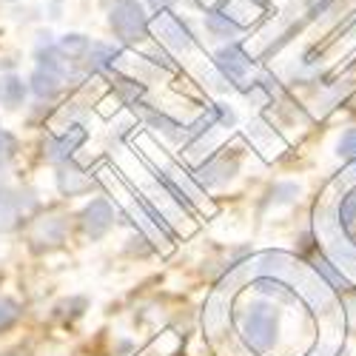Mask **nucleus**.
Segmentation results:
<instances>
[{
    "label": "nucleus",
    "instance_id": "obj_21",
    "mask_svg": "<svg viewBox=\"0 0 356 356\" xmlns=\"http://www.w3.org/2000/svg\"><path fill=\"white\" fill-rule=\"evenodd\" d=\"M12 148H15V140H12L3 129H0V168H3V165H6V160L12 157Z\"/></svg>",
    "mask_w": 356,
    "mask_h": 356
},
{
    "label": "nucleus",
    "instance_id": "obj_20",
    "mask_svg": "<svg viewBox=\"0 0 356 356\" xmlns=\"http://www.w3.org/2000/svg\"><path fill=\"white\" fill-rule=\"evenodd\" d=\"M339 154L348 160H356V129H348L339 140Z\"/></svg>",
    "mask_w": 356,
    "mask_h": 356
},
{
    "label": "nucleus",
    "instance_id": "obj_11",
    "mask_svg": "<svg viewBox=\"0 0 356 356\" xmlns=\"http://www.w3.org/2000/svg\"><path fill=\"white\" fill-rule=\"evenodd\" d=\"M60 80H63V77H57V74L49 72V69H38V72L32 74V92H35L40 100H51L57 92H60Z\"/></svg>",
    "mask_w": 356,
    "mask_h": 356
},
{
    "label": "nucleus",
    "instance_id": "obj_7",
    "mask_svg": "<svg viewBox=\"0 0 356 356\" xmlns=\"http://www.w3.org/2000/svg\"><path fill=\"white\" fill-rule=\"evenodd\" d=\"M57 186H60V191L66 197H77V194H86L92 191V177L83 174L77 165L72 163H63L60 165V174H57Z\"/></svg>",
    "mask_w": 356,
    "mask_h": 356
},
{
    "label": "nucleus",
    "instance_id": "obj_22",
    "mask_svg": "<svg viewBox=\"0 0 356 356\" xmlns=\"http://www.w3.org/2000/svg\"><path fill=\"white\" fill-rule=\"evenodd\" d=\"M296 191H300V188L291 186V183L277 186V188H274V200H277V202H288V200H293V197H296Z\"/></svg>",
    "mask_w": 356,
    "mask_h": 356
},
{
    "label": "nucleus",
    "instance_id": "obj_15",
    "mask_svg": "<svg viewBox=\"0 0 356 356\" xmlns=\"http://www.w3.org/2000/svg\"><path fill=\"white\" fill-rule=\"evenodd\" d=\"M114 86H117V92L123 95V100H129V103H134V100L143 97V92H145L143 83H137V80H131V77H120V74H114Z\"/></svg>",
    "mask_w": 356,
    "mask_h": 356
},
{
    "label": "nucleus",
    "instance_id": "obj_9",
    "mask_svg": "<svg viewBox=\"0 0 356 356\" xmlns=\"http://www.w3.org/2000/svg\"><path fill=\"white\" fill-rule=\"evenodd\" d=\"M236 174V160H211V163H205L200 171H197V177L205 183V186H220V183H225V180H231V177Z\"/></svg>",
    "mask_w": 356,
    "mask_h": 356
},
{
    "label": "nucleus",
    "instance_id": "obj_1",
    "mask_svg": "<svg viewBox=\"0 0 356 356\" xmlns=\"http://www.w3.org/2000/svg\"><path fill=\"white\" fill-rule=\"evenodd\" d=\"M277 331H280V314L274 305L265 302H254L245 316H243V334L248 339V345L259 353L271 350L277 342Z\"/></svg>",
    "mask_w": 356,
    "mask_h": 356
},
{
    "label": "nucleus",
    "instance_id": "obj_4",
    "mask_svg": "<svg viewBox=\"0 0 356 356\" xmlns=\"http://www.w3.org/2000/svg\"><path fill=\"white\" fill-rule=\"evenodd\" d=\"M80 222H83V231L92 236V240H100V236L111 228L114 222V211H111V205L106 200H92L83 209L80 214Z\"/></svg>",
    "mask_w": 356,
    "mask_h": 356
},
{
    "label": "nucleus",
    "instance_id": "obj_14",
    "mask_svg": "<svg viewBox=\"0 0 356 356\" xmlns=\"http://www.w3.org/2000/svg\"><path fill=\"white\" fill-rule=\"evenodd\" d=\"M88 46H92V43H88L86 35H66L57 49H60L66 57H83V54L88 51Z\"/></svg>",
    "mask_w": 356,
    "mask_h": 356
},
{
    "label": "nucleus",
    "instance_id": "obj_2",
    "mask_svg": "<svg viewBox=\"0 0 356 356\" xmlns=\"http://www.w3.org/2000/svg\"><path fill=\"white\" fill-rule=\"evenodd\" d=\"M108 26L126 46H137L148 38V17L137 0H117L108 12Z\"/></svg>",
    "mask_w": 356,
    "mask_h": 356
},
{
    "label": "nucleus",
    "instance_id": "obj_8",
    "mask_svg": "<svg viewBox=\"0 0 356 356\" xmlns=\"http://www.w3.org/2000/svg\"><path fill=\"white\" fill-rule=\"evenodd\" d=\"M117 57H120V49L106 46V43H92L86 51V69L88 72H108L117 63Z\"/></svg>",
    "mask_w": 356,
    "mask_h": 356
},
{
    "label": "nucleus",
    "instance_id": "obj_17",
    "mask_svg": "<svg viewBox=\"0 0 356 356\" xmlns=\"http://www.w3.org/2000/svg\"><path fill=\"white\" fill-rule=\"evenodd\" d=\"M356 220V191H350L348 197H342V205H339V225L350 228Z\"/></svg>",
    "mask_w": 356,
    "mask_h": 356
},
{
    "label": "nucleus",
    "instance_id": "obj_5",
    "mask_svg": "<svg viewBox=\"0 0 356 356\" xmlns=\"http://www.w3.org/2000/svg\"><path fill=\"white\" fill-rule=\"evenodd\" d=\"M86 137H88V134H86V129H83V126H77V123H74V126H69L60 137L49 140V145H46V157H49L51 163H60V165H63V163H69V157H72V154L77 152V148L86 143Z\"/></svg>",
    "mask_w": 356,
    "mask_h": 356
},
{
    "label": "nucleus",
    "instance_id": "obj_18",
    "mask_svg": "<svg viewBox=\"0 0 356 356\" xmlns=\"http://www.w3.org/2000/svg\"><path fill=\"white\" fill-rule=\"evenodd\" d=\"M316 271L328 280L331 285H337V288H345V277L339 274V271H334V265L328 262V259H316Z\"/></svg>",
    "mask_w": 356,
    "mask_h": 356
},
{
    "label": "nucleus",
    "instance_id": "obj_6",
    "mask_svg": "<svg viewBox=\"0 0 356 356\" xmlns=\"http://www.w3.org/2000/svg\"><path fill=\"white\" fill-rule=\"evenodd\" d=\"M214 63H217L220 74H222L225 80H231V83H240V80L248 74V66H251V60L245 57V51H243L240 46H225V49H220Z\"/></svg>",
    "mask_w": 356,
    "mask_h": 356
},
{
    "label": "nucleus",
    "instance_id": "obj_19",
    "mask_svg": "<svg viewBox=\"0 0 356 356\" xmlns=\"http://www.w3.org/2000/svg\"><path fill=\"white\" fill-rule=\"evenodd\" d=\"M20 316L17 305L12 300H0V331L9 328V325H15V319Z\"/></svg>",
    "mask_w": 356,
    "mask_h": 356
},
{
    "label": "nucleus",
    "instance_id": "obj_24",
    "mask_svg": "<svg viewBox=\"0 0 356 356\" xmlns=\"http://www.w3.org/2000/svg\"><path fill=\"white\" fill-rule=\"evenodd\" d=\"M148 3H152V6L157 9V12H165V9H168V6L174 3V0H148Z\"/></svg>",
    "mask_w": 356,
    "mask_h": 356
},
{
    "label": "nucleus",
    "instance_id": "obj_23",
    "mask_svg": "<svg viewBox=\"0 0 356 356\" xmlns=\"http://www.w3.org/2000/svg\"><path fill=\"white\" fill-rule=\"evenodd\" d=\"M214 114L220 117V123H222V126H234V120H236L234 111H231V108H225V106H214Z\"/></svg>",
    "mask_w": 356,
    "mask_h": 356
},
{
    "label": "nucleus",
    "instance_id": "obj_3",
    "mask_svg": "<svg viewBox=\"0 0 356 356\" xmlns=\"http://www.w3.org/2000/svg\"><path fill=\"white\" fill-rule=\"evenodd\" d=\"M152 29H154V35H157L165 46H171V49H177V51H188V49L194 46L188 26H186L180 17H177V15H171V12H160V15L154 17Z\"/></svg>",
    "mask_w": 356,
    "mask_h": 356
},
{
    "label": "nucleus",
    "instance_id": "obj_12",
    "mask_svg": "<svg viewBox=\"0 0 356 356\" xmlns=\"http://www.w3.org/2000/svg\"><path fill=\"white\" fill-rule=\"evenodd\" d=\"M0 100H3V106H9V108L23 106V100H26V83L20 77H15V74H9L6 80H0Z\"/></svg>",
    "mask_w": 356,
    "mask_h": 356
},
{
    "label": "nucleus",
    "instance_id": "obj_16",
    "mask_svg": "<svg viewBox=\"0 0 356 356\" xmlns=\"http://www.w3.org/2000/svg\"><path fill=\"white\" fill-rule=\"evenodd\" d=\"M257 291L271 293V296H277V300H282V302H293V293H291L282 282H277V280H271V277H259V280H257Z\"/></svg>",
    "mask_w": 356,
    "mask_h": 356
},
{
    "label": "nucleus",
    "instance_id": "obj_13",
    "mask_svg": "<svg viewBox=\"0 0 356 356\" xmlns=\"http://www.w3.org/2000/svg\"><path fill=\"white\" fill-rule=\"evenodd\" d=\"M148 126L160 134H165L168 140H186V134H188V129H183V123L171 120L168 114H148Z\"/></svg>",
    "mask_w": 356,
    "mask_h": 356
},
{
    "label": "nucleus",
    "instance_id": "obj_10",
    "mask_svg": "<svg viewBox=\"0 0 356 356\" xmlns=\"http://www.w3.org/2000/svg\"><path fill=\"white\" fill-rule=\"evenodd\" d=\"M205 29H209L211 35H217V38H236L243 26L234 23L222 9H211L209 15H205Z\"/></svg>",
    "mask_w": 356,
    "mask_h": 356
}]
</instances>
